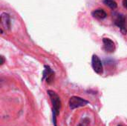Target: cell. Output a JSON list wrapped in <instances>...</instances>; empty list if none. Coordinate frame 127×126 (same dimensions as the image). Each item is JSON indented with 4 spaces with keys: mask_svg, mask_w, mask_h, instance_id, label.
I'll list each match as a JSON object with an SVG mask.
<instances>
[{
    "mask_svg": "<svg viewBox=\"0 0 127 126\" xmlns=\"http://www.w3.org/2000/svg\"><path fill=\"white\" fill-rule=\"evenodd\" d=\"M51 104H52V113H53V123L54 126H57V117L60 114V109H61V106H62V103H61V100L60 97L57 94V93H55L54 91L51 90H48L47 91Z\"/></svg>",
    "mask_w": 127,
    "mask_h": 126,
    "instance_id": "6da1fadb",
    "label": "cell"
},
{
    "mask_svg": "<svg viewBox=\"0 0 127 126\" xmlns=\"http://www.w3.org/2000/svg\"><path fill=\"white\" fill-rule=\"evenodd\" d=\"M114 24L118 27L121 33L124 35L127 33V18L122 13H115L114 14Z\"/></svg>",
    "mask_w": 127,
    "mask_h": 126,
    "instance_id": "7a4b0ae2",
    "label": "cell"
},
{
    "mask_svg": "<svg viewBox=\"0 0 127 126\" xmlns=\"http://www.w3.org/2000/svg\"><path fill=\"white\" fill-rule=\"evenodd\" d=\"M89 102V101L77 96H73L69 99L68 104H69V108L71 110H74L76 108L83 107L86 105H88Z\"/></svg>",
    "mask_w": 127,
    "mask_h": 126,
    "instance_id": "3957f363",
    "label": "cell"
},
{
    "mask_svg": "<svg viewBox=\"0 0 127 126\" xmlns=\"http://www.w3.org/2000/svg\"><path fill=\"white\" fill-rule=\"evenodd\" d=\"M92 66L95 73L97 74H102L103 73V63L97 55H93L92 58Z\"/></svg>",
    "mask_w": 127,
    "mask_h": 126,
    "instance_id": "277c9868",
    "label": "cell"
},
{
    "mask_svg": "<svg viewBox=\"0 0 127 126\" xmlns=\"http://www.w3.org/2000/svg\"><path fill=\"white\" fill-rule=\"evenodd\" d=\"M54 79V72L51 70V68L48 66L45 65V70L43 71V76L42 80L45 79L48 84H51Z\"/></svg>",
    "mask_w": 127,
    "mask_h": 126,
    "instance_id": "5b68a950",
    "label": "cell"
},
{
    "mask_svg": "<svg viewBox=\"0 0 127 126\" xmlns=\"http://www.w3.org/2000/svg\"><path fill=\"white\" fill-rule=\"evenodd\" d=\"M0 21H1V25L2 27L5 30H10L11 22H10V15L8 13H2L1 14Z\"/></svg>",
    "mask_w": 127,
    "mask_h": 126,
    "instance_id": "8992f818",
    "label": "cell"
},
{
    "mask_svg": "<svg viewBox=\"0 0 127 126\" xmlns=\"http://www.w3.org/2000/svg\"><path fill=\"white\" fill-rule=\"evenodd\" d=\"M103 48L106 52L113 53L115 50V44L112 39L109 38H103Z\"/></svg>",
    "mask_w": 127,
    "mask_h": 126,
    "instance_id": "52a82bcc",
    "label": "cell"
},
{
    "mask_svg": "<svg viewBox=\"0 0 127 126\" xmlns=\"http://www.w3.org/2000/svg\"><path fill=\"white\" fill-rule=\"evenodd\" d=\"M92 15L95 18L98 19H103L106 18V16H107L106 12L103 9H100V8L95 10L94 11H92Z\"/></svg>",
    "mask_w": 127,
    "mask_h": 126,
    "instance_id": "ba28073f",
    "label": "cell"
},
{
    "mask_svg": "<svg viewBox=\"0 0 127 126\" xmlns=\"http://www.w3.org/2000/svg\"><path fill=\"white\" fill-rule=\"evenodd\" d=\"M103 3L112 10H115L118 7V4L115 0H103Z\"/></svg>",
    "mask_w": 127,
    "mask_h": 126,
    "instance_id": "9c48e42d",
    "label": "cell"
},
{
    "mask_svg": "<svg viewBox=\"0 0 127 126\" xmlns=\"http://www.w3.org/2000/svg\"><path fill=\"white\" fill-rule=\"evenodd\" d=\"M123 5L126 9H127V0H123Z\"/></svg>",
    "mask_w": 127,
    "mask_h": 126,
    "instance_id": "30bf717a",
    "label": "cell"
},
{
    "mask_svg": "<svg viewBox=\"0 0 127 126\" xmlns=\"http://www.w3.org/2000/svg\"><path fill=\"white\" fill-rule=\"evenodd\" d=\"M0 58H1V65H2L4 64V57L2 56H1Z\"/></svg>",
    "mask_w": 127,
    "mask_h": 126,
    "instance_id": "8fae6325",
    "label": "cell"
},
{
    "mask_svg": "<svg viewBox=\"0 0 127 126\" xmlns=\"http://www.w3.org/2000/svg\"><path fill=\"white\" fill-rule=\"evenodd\" d=\"M79 126H86V125L85 124V123H80V124H79Z\"/></svg>",
    "mask_w": 127,
    "mask_h": 126,
    "instance_id": "7c38bea8",
    "label": "cell"
},
{
    "mask_svg": "<svg viewBox=\"0 0 127 126\" xmlns=\"http://www.w3.org/2000/svg\"></svg>",
    "mask_w": 127,
    "mask_h": 126,
    "instance_id": "4fadbf2b",
    "label": "cell"
}]
</instances>
